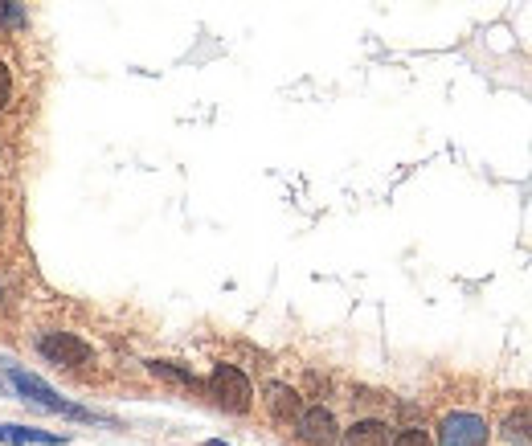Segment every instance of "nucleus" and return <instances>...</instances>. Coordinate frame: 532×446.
I'll list each match as a JSON object with an SVG mask.
<instances>
[{
	"label": "nucleus",
	"instance_id": "f257e3e1",
	"mask_svg": "<svg viewBox=\"0 0 532 446\" xmlns=\"http://www.w3.org/2000/svg\"><path fill=\"white\" fill-rule=\"evenodd\" d=\"M209 393H213L217 406L230 410V414H246L254 406V385H250V377L238 365H213Z\"/></svg>",
	"mask_w": 532,
	"mask_h": 446
},
{
	"label": "nucleus",
	"instance_id": "f03ea898",
	"mask_svg": "<svg viewBox=\"0 0 532 446\" xmlns=\"http://www.w3.org/2000/svg\"><path fill=\"white\" fill-rule=\"evenodd\" d=\"M9 381H13V389L21 393V397H29V401H37V406H46V410H54V414H62V418H74V422H99V414H91V410H82V406H74V401H66L58 389H50L41 377H33V373H9Z\"/></svg>",
	"mask_w": 532,
	"mask_h": 446
},
{
	"label": "nucleus",
	"instance_id": "7ed1b4c3",
	"mask_svg": "<svg viewBox=\"0 0 532 446\" xmlns=\"http://www.w3.org/2000/svg\"><path fill=\"white\" fill-rule=\"evenodd\" d=\"M438 446H487V422L479 414L455 410L438 422Z\"/></svg>",
	"mask_w": 532,
	"mask_h": 446
},
{
	"label": "nucleus",
	"instance_id": "20e7f679",
	"mask_svg": "<svg viewBox=\"0 0 532 446\" xmlns=\"http://www.w3.org/2000/svg\"><path fill=\"white\" fill-rule=\"evenodd\" d=\"M37 352L46 356L50 365H58V369H78V365L91 361V348H86L78 336H70V332H50V336H41V340H37Z\"/></svg>",
	"mask_w": 532,
	"mask_h": 446
},
{
	"label": "nucleus",
	"instance_id": "39448f33",
	"mask_svg": "<svg viewBox=\"0 0 532 446\" xmlns=\"http://www.w3.org/2000/svg\"><path fill=\"white\" fill-rule=\"evenodd\" d=\"M295 434H299L303 446H336V442H340V426H336L332 410H324V406L299 410V418H295Z\"/></svg>",
	"mask_w": 532,
	"mask_h": 446
},
{
	"label": "nucleus",
	"instance_id": "423d86ee",
	"mask_svg": "<svg viewBox=\"0 0 532 446\" xmlns=\"http://www.w3.org/2000/svg\"><path fill=\"white\" fill-rule=\"evenodd\" d=\"M266 410H271L275 422H295L299 410H303V401H299V393L291 385L271 381V385H266Z\"/></svg>",
	"mask_w": 532,
	"mask_h": 446
},
{
	"label": "nucleus",
	"instance_id": "0eeeda50",
	"mask_svg": "<svg viewBox=\"0 0 532 446\" xmlns=\"http://www.w3.org/2000/svg\"><path fill=\"white\" fill-rule=\"evenodd\" d=\"M500 442L504 446H532V401L520 410H512L500 426Z\"/></svg>",
	"mask_w": 532,
	"mask_h": 446
},
{
	"label": "nucleus",
	"instance_id": "6e6552de",
	"mask_svg": "<svg viewBox=\"0 0 532 446\" xmlns=\"http://www.w3.org/2000/svg\"><path fill=\"white\" fill-rule=\"evenodd\" d=\"M340 446H389V430H385V422L365 418L357 426H348V434H344Z\"/></svg>",
	"mask_w": 532,
	"mask_h": 446
},
{
	"label": "nucleus",
	"instance_id": "1a4fd4ad",
	"mask_svg": "<svg viewBox=\"0 0 532 446\" xmlns=\"http://www.w3.org/2000/svg\"><path fill=\"white\" fill-rule=\"evenodd\" d=\"M0 442H41V446H46V442H66L62 434H50V430H33V426H0Z\"/></svg>",
	"mask_w": 532,
	"mask_h": 446
},
{
	"label": "nucleus",
	"instance_id": "9d476101",
	"mask_svg": "<svg viewBox=\"0 0 532 446\" xmlns=\"http://www.w3.org/2000/svg\"><path fill=\"white\" fill-rule=\"evenodd\" d=\"M21 25V5L17 0H0V29H13Z\"/></svg>",
	"mask_w": 532,
	"mask_h": 446
},
{
	"label": "nucleus",
	"instance_id": "9b49d317",
	"mask_svg": "<svg viewBox=\"0 0 532 446\" xmlns=\"http://www.w3.org/2000/svg\"><path fill=\"white\" fill-rule=\"evenodd\" d=\"M9 99H13V70L0 62V111L9 107Z\"/></svg>",
	"mask_w": 532,
	"mask_h": 446
},
{
	"label": "nucleus",
	"instance_id": "f8f14e48",
	"mask_svg": "<svg viewBox=\"0 0 532 446\" xmlns=\"http://www.w3.org/2000/svg\"><path fill=\"white\" fill-rule=\"evenodd\" d=\"M393 446H430V434L426 430H402L393 438Z\"/></svg>",
	"mask_w": 532,
	"mask_h": 446
},
{
	"label": "nucleus",
	"instance_id": "ddd939ff",
	"mask_svg": "<svg viewBox=\"0 0 532 446\" xmlns=\"http://www.w3.org/2000/svg\"><path fill=\"white\" fill-rule=\"evenodd\" d=\"M0 230H5V213H0Z\"/></svg>",
	"mask_w": 532,
	"mask_h": 446
}]
</instances>
